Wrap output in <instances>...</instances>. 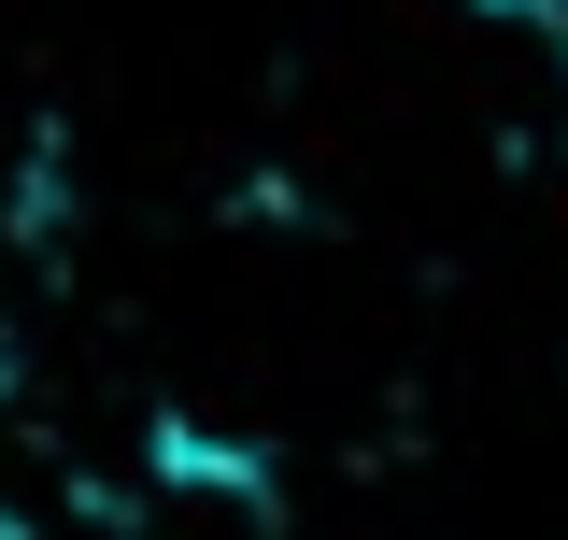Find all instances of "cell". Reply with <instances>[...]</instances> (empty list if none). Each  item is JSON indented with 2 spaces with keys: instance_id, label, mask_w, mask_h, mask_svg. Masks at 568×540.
I'll use <instances>...</instances> for the list:
<instances>
[{
  "instance_id": "obj_1",
  "label": "cell",
  "mask_w": 568,
  "mask_h": 540,
  "mask_svg": "<svg viewBox=\"0 0 568 540\" xmlns=\"http://www.w3.org/2000/svg\"><path fill=\"white\" fill-rule=\"evenodd\" d=\"M0 399H14V341H0Z\"/></svg>"
}]
</instances>
